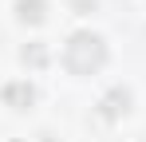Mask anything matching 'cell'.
<instances>
[{
	"instance_id": "cell-1",
	"label": "cell",
	"mask_w": 146,
	"mask_h": 142,
	"mask_svg": "<svg viewBox=\"0 0 146 142\" xmlns=\"http://www.w3.org/2000/svg\"><path fill=\"white\" fill-rule=\"evenodd\" d=\"M126 103H130V95H126V91H115L107 103H103V115H107V118H115L119 111H126Z\"/></svg>"
},
{
	"instance_id": "cell-2",
	"label": "cell",
	"mask_w": 146,
	"mask_h": 142,
	"mask_svg": "<svg viewBox=\"0 0 146 142\" xmlns=\"http://www.w3.org/2000/svg\"><path fill=\"white\" fill-rule=\"evenodd\" d=\"M20 16L24 20H40L44 16V0H20Z\"/></svg>"
},
{
	"instance_id": "cell-3",
	"label": "cell",
	"mask_w": 146,
	"mask_h": 142,
	"mask_svg": "<svg viewBox=\"0 0 146 142\" xmlns=\"http://www.w3.org/2000/svg\"><path fill=\"white\" fill-rule=\"evenodd\" d=\"M8 99L12 103H32V87H8Z\"/></svg>"
}]
</instances>
